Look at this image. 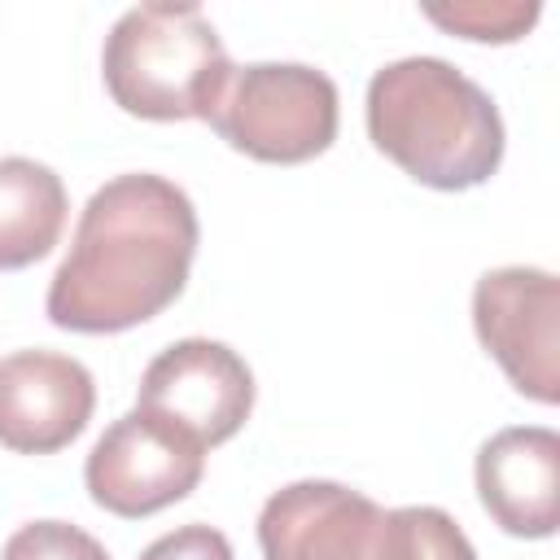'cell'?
Instances as JSON below:
<instances>
[{
	"instance_id": "6da1fadb",
	"label": "cell",
	"mask_w": 560,
	"mask_h": 560,
	"mask_svg": "<svg viewBox=\"0 0 560 560\" xmlns=\"http://www.w3.org/2000/svg\"><path fill=\"white\" fill-rule=\"evenodd\" d=\"M192 197L153 171L105 179L79 210L74 241L48 280L44 311L66 332H127L162 315L197 258Z\"/></svg>"
},
{
	"instance_id": "7a4b0ae2",
	"label": "cell",
	"mask_w": 560,
	"mask_h": 560,
	"mask_svg": "<svg viewBox=\"0 0 560 560\" xmlns=\"http://www.w3.org/2000/svg\"><path fill=\"white\" fill-rule=\"evenodd\" d=\"M368 136L416 184L464 192L503 162V118L494 96L442 57H398L368 83Z\"/></svg>"
},
{
	"instance_id": "3957f363",
	"label": "cell",
	"mask_w": 560,
	"mask_h": 560,
	"mask_svg": "<svg viewBox=\"0 0 560 560\" xmlns=\"http://www.w3.org/2000/svg\"><path fill=\"white\" fill-rule=\"evenodd\" d=\"M232 70L214 22L197 4L175 0L127 9L101 48L105 92L118 109L149 122H210Z\"/></svg>"
},
{
	"instance_id": "277c9868",
	"label": "cell",
	"mask_w": 560,
	"mask_h": 560,
	"mask_svg": "<svg viewBox=\"0 0 560 560\" xmlns=\"http://www.w3.org/2000/svg\"><path fill=\"white\" fill-rule=\"evenodd\" d=\"M420 503L381 508L341 481L280 486L258 512L262 560H420Z\"/></svg>"
},
{
	"instance_id": "5b68a950",
	"label": "cell",
	"mask_w": 560,
	"mask_h": 560,
	"mask_svg": "<svg viewBox=\"0 0 560 560\" xmlns=\"http://www.w3.org/2000/svg\"><path fill=\"white\" fill-rule=\"evenodd\" d=\"M337 83L306 61H249L236 66L210 127L245 158L298 166L337 140Z\"/></svg>"
},
{
	"instance_id": "8992f818",
	"label": "cell",
	"mask_w": 560,
	"mask_h": 560,
	"mask_svg": "<svg viewBox=\"0 0 560 560\" xmlns=\"http://www.w3.org/2000/svg\"><path fill=\"white\" fill-rule=\"evenodd\" d=\"M201 472L206 446H197L166 420L131 407L88 451L83 486L96 508L122 521H140L188 499L201 486Z\"/></svg>"
},
{
	"instance_id": "52a82bcc",
	"label": "cell",
	"mask_w": 560,
	"mask_h": 560,
	"mask_svg": "<svg viewBox=\"0 0 560 560\" xmlns=\"http://www.w3.org/2000/svg\"><path fill=\"white\" fill-rule=\"evenodd\" d=\"M472 328L516 394L560 398V280L542 267H494L472 284Z\"/></svg>"
},
{
	"instance_id": "ba28073f",
	"label": "cell",
	"mask_w": 560,
	"mask_h": 560,
	"mask_svg": "<svg viewBox=\"0 0 560 560\" xmlns=\"http://www.w3.org/2000/svg\"><path fill=\"white\" fill-rule=\"evenodd\" d=\"M136 407L210 451L245 429L254 411V372L232 346L184 337L144 368Z\"/></svg>"
},
{
	"instance_id": "9c48e42d",
	"label": "cell",
	"mask_w": 560,
	"mask_h": 560,
	"mask_svg": "<svg viewBox=\"0 0 560 560\" xmlns=\"http://www.w3.org/2000/svg\"><path fill=\"white\" fill-rule=\"evenodd\" d=\"M96 411L92 372L57 350H13L0 359V446L52 455L70 446Z\"/></svg>"
},
{
	"instance_id": "30bf717a",
	"label": "cell",
	"mask_w": 560,
	"mask_h": 560,
	"mask_svg": "<svg viewBox=\"0 0 560 560\" xmlns=\"http://www.w3.org/2000/svg\"><path fill=\"white\" fill-rule=\"evenodd\" d=\"M477 499L512 538H551L560 525V433L547 424H512L481 442Z\"/></svg>"
},
{
	"instance_id": "8fae6325",
	"label": "cell",
	"mask_w": 560,
	"mask_h": 560,
	"mask_svg": "<svg viewBox=\"0 0 560 560\" xmlns=\"http://www.w3.org/2000/svg\"><path fill=\"white\" fill-rule=\"evenodd\" d=\"M70 214L66 184L35 158H0V271H22L52 254Z\"/></svg>"
},
{
	"instance_id": "7c38bea8",
	"label": "cell",
	"mask_w": 560,
	"mask_h": 560,
	"mask_svg": "<svg viewBox=\"0 0 560 560\" xmlns=\"http://www.w3.org/2000/svg\"><path fill=\"white\" fill-rule=\"evenodd\" d=\"M534 0H455V4H424V18L459 39L472 44H512L538 22Z\"/></svg>"
},
{
	"instance_id": "4fadbf2b",
	"label": "cell",
	"mask_w": 560,
	"mask_h": 560,
	"mask_svg": "<svg viewBox=\"0 0 560 560\" xmlns=\"http://www.w3.org/2000/svg\"><path fill=\"white\" fill-rule=\"evenodd\" d=\"M0 560H109V551L70 521H31L9 534Z\"/></svg>"
},
{
	"instance_id": "5bb4252c",
	"label": "cell",
	"mask_w": 560,
	"mask_h": 560,
	"mask_svg": "<svg viewBox=\"0 0 560 560\" xmlns=\"http://www.w3.org/2000/svg\"><path fill=\"white\" fill-rule=\"evenodd\" d=\"M140 560H236V556H232V542L223 529L192 521V525H179V529L153 538L140 551Z\"/></svg>"
}]
</instances>
